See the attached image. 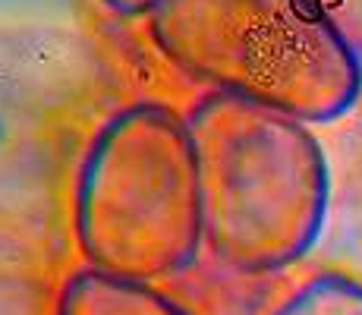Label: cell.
Masks as SVG:
<instances>
[{
  "mask_svg": "<svg viewBox=\"0 0 362 315\" xmlns=\"http://www.w3.org/2000/svg\"><path fill=\"white\" fill-rule=\"evenodd\" d=\"M148 19L183 73L293 120H334L362 92L356 45L312 0H164Z\"/></svg>",
  "mask_w": 362,
  "mask_h": 315,
  "instance_id": "cell-2",
  "label": "cell"
},
{
  "mask_svg": "<svg viewBox=\"0 0 362 315\" xmlns=\"http://www.w3.org/2000/svg\"><path fill=\"white\" fill-rule=\"evenodd\" d=\"M346 38L362 47V0H312Z\"/></svg>",
  "mask_w": 362,
  "mask_h": 315,
  "instance_id": "cell-6",
  "label": "cell"
},
{
  "mask_svg": "<svg viewBox=\"0 0 362 315\" xmlns=\"http://www.w3.org/2000/svg\"><path fill=\"white\" fill-rule=\"evenodd\" d=\"M76 240L88 268L139 284L199 256L202 189L183 117L136 104L98 132L76 186Z\"/></svg>",
  "mask_w": 362,
  "mask_h": 315,
  "instance_id": "cell-3",
  "label": "cell"
},
{
  "mask_svg": "<svg viewBox=\"0 0 362 315\" xmlns=\"http://www.w3.org/2000/svg\"><path fill=\"white\" fill-rule=\"evenodd\" d=\"M54 315H189L148 284L86 268L60 287Z\"/></svg>",
  "mask_w": 362,
  "mask_h": 315,
  "instance_id": "cell-4",
  "label": "cell"
},
{
  "mask_svg": "<svg viewBox=\"0 0 362 315\" xmlns=\"http://www.w3.org/2000/svg\"><path fill=\"white\" fill-rule=\"evenodd\" d=\"M268 315H362V281L344 275L312 277Z\"/></svg>",
  "mask_w": 362,
  "mask_h": 315,
  "instance_id": "cell-5",
  "label": "cell"
},
{
  "mask_svg": "<svg viewBox=\"0 0 362 315\" xmlns=\"http://www.w3.org/2000/svg\"><path fill=\"white\" fill-rule=\"evenodd\" d=\"M0 315H38L29 303L23 299H13V297H0Z\"/></svg>",
  "mask_w": 362,
  "mask_h": 315,
  "instance_id": "cell-8",
  "label": "cell"
},
{
  "mask_svg": "<svg viewBox=\"0 0 362 315\" xmlns=\"http://www.w3.org/2000/svg\"><path fill=\"white\" fill-rule=\"evenodd\" d=\"M104 4L114 6V10H120V13H129V16H132V13H148V16H151V13H155L164 0H104Z\"/></svg>",
  "mask_w": 362,
  "mask_h": 315,
  "instance_id": "cell-7",
  "label": "cell"
},
{
  "mask_svg": "<svg viewBox=\"0 0 362 315\" xmlns=\"http://www.w3.org/2000/svg\"><path fill=\"white\" fill-rule=\"evenodd\" d=\"M202 227L214 258L246 275L299 262L328 214V161L303 120L233 95L192 110Z\"/></svg>",
  "mask_w": 362,
  "mask_h": 315,
  "instance_id": "cell-1",
  "label": "cell"
}]
</instances>
